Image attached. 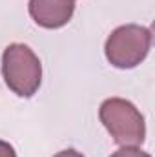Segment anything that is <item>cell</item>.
Here are the masks:
<instances>
[{"mask_svg":"<svg viewBox=\"0 0 155 157\" xmlns=\"http://www.w3.org/2000/svg\"><path fill=\"white\" fill-rule=\"evenodd\" d=\"M2 77L18 97H33L42 82V64L26 44H9L2 53Z\"/></svg>","mask_w":155,"mask_h":157,"instance_id":"cell-1","label":"cell"},{"mask_svg":"<svg viewBox=\"0 0 155 157\" xmlns=\"http://www.w3.org/2000/svg\"><path fill=\"white\" fill-rule=\"evenodd\" d=\"M53 157H84L80 152H77V150H73V148H70V150H62V152H59L57 155Z\"/></svg>","mask_w":155,"mask_h":157,"instance_id":"cell-7","label":"cell"},{"mask_svg":"<svg viewBox=\"0 0 155 157\" xmlns=\"http://www.w3.org/2000/svg\"><path fill=\"white\" fill-rule=\"evenodd\" d=\"M0 157H17V152L9 143L0 141Z\"/></svg>","mask_w":155,"mask_h":157,"instance_id":"cell-6","label":"cell"},{"mask_svg":"<svg viewBox=\"0 0 155 157\" xmlns=\"http://www.w3.org/2000/svg\"><path fill=\"white\" fill-rule=\"evenodd\" d=\"M29 17L46 29L66 26L75 13V0H29Z\"/></svg>","mask_w":155,"mask_h":157,"instance_id":"cell-4","label":"cell"},{"mask_svg":"<svg viewBox=\"0 0 155 157\" xmlns=\"http://www.w3.org/2000/svg\"><path fill=\"white\" fill-rule=\"evenodd\" d=\"M99 117L117 144L139 146L144 143L146 137L144 117L135 108L133 102L120 97L106 99L99 108Z\"/></svg>","mask_w":155,"mask_h":157,"instance_id":"cell-2","label":"cell"},{"mask_svg":"<svg viewBox=\"0 0 155 157\" xmlns=\"http://www.w3.org/2000/svg\"><path fill=\"white\" fill-rule=\"evenodd\" d=\"M152 31L139 24H126L112 31L106 40L104 53L112 66L131 70L139 66L150 53Z\"/></svg>","mask_w":155,"mask_h":157,"instance_id":"cell-3","label":"cell"},{"mask_svg":"<svg viewBox=\"0 0 155 157\" xmlns=\"http://www.w3.org/2000/svg\"><path fill=\"white\" fill-rule=\"evenodd\" d=\"M112 157H152L150 154L142 152L137 146H122L120 150H117L112 154Z\"/></svg>","mask_w":155,"mask_h":157,"instance_id":"cell-5","label":"cell"}]
</instances>
